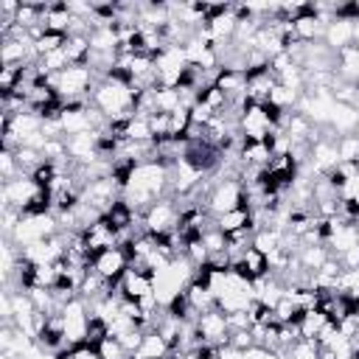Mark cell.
<instances>
[{"mask_svg": "<svg viewBox=\"0 0 359 359\" xmlns=\"http://www.w3.org/2000/svg\"><path fill=\"white\" fill-rule=\"evenodd\" d=\"M177 227H180V205L174 196H163L143 210V233L160 238L177 233Z\"/></svg>", "mask_w": 359, "mask_h": 359, "instance_id": "5b68a950", "label": "cell"}, {"mask_svg": "<svg viewBox=\"0 0 359 359\" xmlns=\"http://www.w3.org/2000/svg\"><path fill=\"white\" fill-rule=\"evenodd\" d=\"M185 70H188V56L182 45H168L154 56L157 87H177Z\"/></svg>", "mask_w": 359, "mask_h": 359, "instance_id": "8992f818", "label": "cell"}, {"mask_svg": "<svg viewBox=\"0 0 359 359\" xmlns=\"http://www.w3.org/2000/svg\"><path fill=\"white\" fill-rule=\"evenodd\" d=\"M149 294H154V275L146 266H129L126 275L121 278V297L137 303Z\"/></svg>", "mask_w": 359, "mask_h": 359, "instance_id": "8fae6325", "label": "cell"}, {"mask_svg": "<svg viewBox=\"0 0 359 359\" xmlns=\"http://www.w3.org/2000/svg\"><path fill=\"white\" fill-rule=\"evenodd\" d=\"M323 42H325V45H328L334 53H339L342 48L353 45V20L331 17V20H328V28H325V36H323Z\"/></svg>", "mask_w": 359, "mask_h": 359, "instance_id": "9a60e30c", "label": "cell"}, {"mask_svg": "<svg viewBox=\"0 0 359 359\" xmlns=\"http://www.w3.org/2000/svg\"><path fill=\"white\" fill-rule=\"evenodd\" d=\"M81 241H84V247H87L93 255H98V252H104V250L118 247V244H121V233L101 216V219H95L90 227L81 230Z\"/></svg>", "mask_w": 359, "mask_h": 359, "instance_id": "30bf717a", "label": "cell"}, {"mask_svg": "<svg viewBox=\"0 0 359 359\" xmlns=\"http://www.w3.org/2000/svg\"><path fill=\"white\" fill-rule=\"evenodd\" d=\"M65 42H67V34L45 31L42 36H36V39H34V50H36V56H45V53H53V50L65 48Z\"/></svg>", "mask_w": 359, "mask_h": 359, "instance_id": "603a6c76", "label": "cell"}, {"mask_svg": "<svg viewBox=\"0 0 359 359\" xmlns=\"http://www.w3.org/2000/svg\"><path fill=\"white\" fill-rule=\"evenodd\" d=\"M36 191H39V185L28 174H22L11 182H3V208H14L22 213L28 208V202L36 196Z\"/></svg>", "mask_w": 359, "mask_h": 359, "instance_id": "7c38bea8", "label": "cell"}, {"mask_svg": "<svg viewBox=\"0 0 359 359\" xmlns=\"http://www.w3.org/2000/svg\"><path fill=\"white\" fill-rule=\"evenodd\" d=\"M328 129H331L337 137H345V135H356V132H359V107L337 101V104H334V109H331V121H328Z\"/></svg>", "mask_w": 359, "mask_h": 359, "instance_id": "4fadbf2b", "label": "cell"}, {"mask_svg": "<svg viewBox=\"0 0 359 359\" xmlns=\"http://www.w3.org/2000/svg\"><path fill=\"white\" fill-rule=\"evenodd\" d=\"M353 45H359V17L353 20Z\"/></svg>", "mask_w": 359, "mask_h": 359, "instance_id": "4dcf8cb0", "label": "cell"}, {"mask_svg": "<svg viewBox=\"0 0 359 359\" xmlns=\"http://www.w3.org/2000/svg\"><path fill=\"white\" fill-rule=\"evenodd\" d=\"M213 224H216V227H219L224 236H233V233H241V230H258L250 208H236V210H227V213L216 216V219H213Z\"/></svg>", "mask_w": 359, "mask_h": 359, "instance_id": "2e32d148", "label": "cell"}, {"mask_svg": "<svg viewBox=\"0 0 359 359\" xmlns=\"http://www.w3.org/2000/svg\"><path fill=\"white\" fill-rule=\"evenodd\" d=\"M339 199H348V202H356V205H359V171L348 177L345 188L339 191Z\"/></svg>", "mask_w": 359, "mask_h": 359, "instance_id": "83f0119b", "label": "cell"}, {"mask_svg": "<svg viewBox=\"0 0 359 359\" xmlns=\"http://www.w3.org/2000/svg\"><path fill=\"white\" fill-rule=\"evenodd\" d=\"M185 297H188L191 309L196 311V317L205 314V311H210V309H216V294H213V289H208V286H202V283H196V280H191V283L185 286Z\"/></svg>", "mask_w": 359, "mask_h": 359, "instance_id": "ac0fdd59", "label": "cell"}, {"mask_svg": "<svg viewBox=\"0 0 359 359\" xmlns=\"http://www.w3.org/2000/svg\"><path fill=\"white\" fill-rule=\"evenodd\" d=\"M50 84L62 101H90V95L98 84V76L90 65H70L62 73H56L50 79Z\"/></svg>", "mask_w": 359, "mask_h": 359, "instance_id": "3957f363", "label": "cell"}, {"mask_svg": "<svg viewBox=\"0 0 359 359\" xmlns=\"http://www.w3.org/2000/svg\"><path fill=\"white\" fill-rule=\"evenodd\" d=\"M126 269H129V258H126V252L121 247L104 250V252H98L93 258V272H98L109 283V289L121 292V278L126 275Z\"/></svg>", "mask_w": 359, "mask_h": 359, "instance_id": "ba28073f", "label": "cell"}, {"mask_svg": "<svg viewBox=\"0 0 359 359\" xmlns=\"http://www.w3.org/2000/svg\"><path fill=\"white\" fill-rule=\"evenodd\" d=\"M325 325H328V320H325V314H323L320 309H306V311H303V320L297 323V334H300V339L314 342L317 334H320Z\"/></svg>", "mask_w": 359, "mask_h": 359, "instance_id": "d6986e66", "label": "cell"}, {"mask_svg": "<svg viewBox=\"0 0 359 359\" xmlns=\"http://www.w3.org/2000/svg\"><path fill=\"white\" fill-rule=\"evenodd\" d=\"M65 53H67L70 65H90V56H93L90 36H84V34H73V36H67V42H65Z\"/></svg>", "mask_w": 359, "mask_h": 359, "instance_id": "ffe728a7", "label": "cell"}, {"mask_svg": "<svg viewBox=\"0 0 359 359\" xmlns=\"http://www.w3.org/2000/svg\"><path fill=\"white\" fill-rule=\"evenodd\" d=\"M132 356L135 359H168L171 356V345L151 328V331L143 334V342H140V348Z\"/></svg>", "mask_w": 359, "mask_h": 359, "instance_id": "e0dca14e", "label": "cell"}, {"mask_svg": "<svg viewBox=\"0 0 359 359\" xmlns=\"http://www.w3.org/2000/svg\"><path fill=\"white\" fill-rule=\"evenodd\" d=\"M17 177H22L20 163H17V154H14V149H3L0 151V180L3 182H11Z\"/></svg>", "mask_w": 359, "mask_h": 359, "instance_id": "d4e9b609", "label": "cell"}, {"mask_svg": "<svg viewBox=\"0 0 359 359\" xmlns=\"http://www.w3.org/2000/svg\"><path fill=\"white\" fill-rule=\"evenodd\" d=\"M342 359H359V356H356V353H351V356H342Z\"/></svg>", "mask_w": 359, "mask_h": 359, "instance_id": "1f68e13d", "label": "cell"}, {"mask_svg": "<svg viewBox=\"0 0 359 359\" xmlns=\"http://www.w3.org/2000/svg\"><path fill=\"white\" fill-rule=\"evenodd\" d=\"M95 351H98L101 359H132V353L123 348V342H121L118 337H107V339H101Z\"/></svg>", "mask_w": 359, "mask_h": 359, "instance_id": "cb8c5ba5", "label": "cell"}, {"mask_svg": "<svg viewBox=\"0 0 359 359\" xmlns=\"http://www.w3.org/2000/svg\"><path fill=\"white\" fill-rule=\"evenodd\" d=\"M275 132L264 104H255V101H244L241 104V112H238V135L244 140H252V143H264L269 135Z\"/></svg>", "mask_w": 359, "mask_h": 359, "instance_id": "52a82bcc", "label": "cell"}, {"mask_svg": "<svg viewBox=\"0 0 359 359\" xmlns=\"http://www.w3.org/2000/svg\"><path fill=\"white\" fill-rule=\"evenodd\" d=\"M356 244H359V224L345 222V219H337L334 233H331V238L325 241L328 252L339 258L342 252H348V250H351V247H356Z\"/></svg>", "mask_w": 359, "mask_h": 359, "instance_id": "5bb4252c", "label": "cell"}, {"mask_svg": "<svg viewBox=\"0 0 359 359\" xmlns=\"http://www.w3.org/2000/svg\"><path fill=\"white\" fill-rule=\"evenodd\" d=\"M339 261H342V266H345V269H359V244H356V247H351L348 252H342V255H339Z\"/></svg>", "mask_w": 359, "mask_h": 359, "instance_id": "f546056e", "label": "cell"}, {"mask_svg": "<svg viewBox=\"0 0 359 359\" xmlns=\"http://www.w3.org/2000/svg\"><path fill=\"white\" fill-rule=\"evenodd\" d=\"M168 165H163L160 160H146V163H137L129 174V182L123 188V199L137 210L143 213L146 208H151L157 199L168 196Z\"/></svg>", "mask_w": 359, "mask_h": 359, "instance_id": "6da1fadb", "label": "cell"}, {"mask_svg": "<svg viewBox=\"0 0 359 359\" xmlns=\"http://www.w3.org/2000/svg\"><path fill=\"white\" fill-rule=\"evenodd\" d=\"M286 359H320V345L317 342H309V339H297L286 351Z\"/></svg>", "mask_w": 359, "mask_h": 359, "instance_id": "4316f807", "label": "cell"}, {"mask_svg": "<svg viewBox=\"0 0 359 359\" xmlns=\"http://www.w3.org/2000/svg\"><path fill=\"white\" fill-rule=\"evenodd\" d=\"M194 325H196L202 342H208V345L222 348V345L230 342V320H227V314L219 306L210 309V311H205V314H199Z\"/></svg>", "mask_w": 359, "mask_h": 359, "instance_id": "9c48e42d", "label": "cell"}, {"mask_svg": "<svg viewBox=\"0 0 359 359\" xmlns=\"http://www.w3.org/2000/svg\"><path fill=\"white\" fill-rule=\"evenodd\" d=\"M252 247L258 252H264V255H272L275 250L283 247V230H278V227H261V230H255Z\"/></svg>", "mask_w": 359, "mask_h": 359, "instance_id": "44dd1931", "label": "cell"}, {"mask_svg": "<svg viewBox=\"0 0 359 359\" xmlns=\"http://www.w3.org/2000/svg\"><path fill=\"white\" fill-rule=\"evenodd\" d=\"M140 95H143V90H135L115 79H98V84L90 95V104L107 118V123H115V121H129L137 115Z\"/></svg>", "mask_w": 359, "mask_h": 359, "instance_id": "7a4b0ae2", "label": "cell"}, {"mask_svg": "<svg viewBox=\"0 0 359 359\" xmlns=\"http://www.w3.org/2000/svg\"><path fill=\"white\" fill-rule=\"evenodd\" d=\"M334 292H339L345 297H359V269H342Z\"/></svg>", "mask_w": 359, "mask_h": 359, "instance_id": "484cf974", "label": "cell"}, {"mask_svg": "<svg viewBox=\"0 0 359 359\" xmlns=\"http://www.w3.org/2000/svg\"><path fill=\"white\" fill-rule=\"evenodd\" d=\"M337 154L342 165H359V132L337 137Z\"/></svg>", "mask_w": 359, "mask_h": 359, "instance_id": "7402d4cb", "label": "cell"}, {"mask_svg": "<svg viewBox=\"0 0 359 359\" xmlns=\"http://www.w3.org/2000/svg\"><path fill=\"white\" fill-rule=\"evenodd\" d=\"M70 359H101V356H98V351H95L93 345L79 342V345L70 348Z\"/></svg>", "mask_w": 359, "mask_h": 359, "instance_id": "f1b7e54d", "label": "cell"}, {"mask_svg": "<svg viewBox=\"0 0 359 359\" xmlns=\"http://www.w3.org/2000/svg\"><path fill=\"white\" fill-rule=\"evenodd\" d=\"M132 359H135V356H132Z\"/></svg>", "mask_w": 359, "mask_h": 359, "instance_id": "d6a6232c", "label": "cell"}, {"mask_svg": "<svg viewBox=\"0 0 359 359\" xmlns=\"http://www.w3.org/2000/svg\"><path fill=\"white\" fill-rule=\"evenodd\" d=\"M236 208H247V194H244V185L238 177H216L213 174V188L205 199V210L216 219L227 210H236Z\"/></svg>", "mask_w": 359, "mask_h": 359, "instance_id": "277c9868", "label": "cell"}]
</instances>
